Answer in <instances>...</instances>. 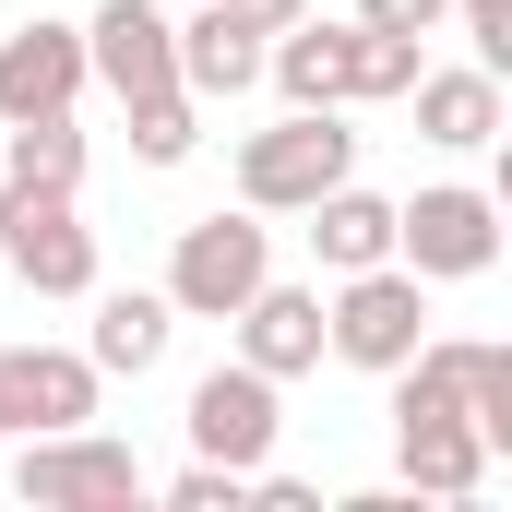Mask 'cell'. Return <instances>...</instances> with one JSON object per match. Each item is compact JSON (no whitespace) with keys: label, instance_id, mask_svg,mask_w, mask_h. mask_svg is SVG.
I'll list each match as a JSON object with an SVG mask.
<instances>
[{"label":"cell","instance_id":"obj_1","mask_svg":"<svg viewBox=\"0 0 512 512\" xmlns=\"http://www.w3.org/2000/svg\"><path fill=\"white\" fill-rule=\"evenodd\" d=\"M334 179H358L346 108H286L274 131L239 143V203H251V215H298V203H322Z\"/></svg>","mask_w":512,"mask_h":512},{"label":"cell","instance_id":"obj_2","mask_svg":"<svg viewBox=\"0 0 512 512\" xmlns=\"http://www.w3.org/2000/svg\"><path fill=\"white\" fill-rule=\"evenodd\" d=\"M12 489H24V512H131L155 477L108 429H24L12 441Z\"/></svg>","mask_w":512,"mask_h":512},{"label":"cell","instance_id":"obj_3","mask_svg":"<svg viewBox=\"0 0 512 512\" xmlns=\"http://www.w3.org/2000/svg\"><path fill=\"white\" fill-rule=\"evenodd\" d=\"M393 262H405L417 286H465V274H489V262H501V191H477V179H429V191H405V203H393Z\"/></svg>","mask_w":512,"mask_h":512},{"label":"cell","instance_id":"obj_4","mask_svg":"<svg viewBox=\"0 0 512 512\" xmlns=\"http://www.w3.org/2000/svg\"><path fill=\"white\" fill-rule=\"evenodd\" d=\"M417 334H429V286L405 274V262H358V274H334V298H322V358H346V370H405L417 358Z\"/></svg>","mask_w":512,"mask_h":512},{"label":"cell","instance_id":"obj_5","mask_svg":"<svg viewBox=\"0 0 512 512\" xmlns=\"http://www.w3.org/2000/svg\"><path fill=\"white\" fill-rule=\"evenodd\" d=\"M262 274H274V215H251V203L239 215H191L179 251H167V310L179 322H227Z\"/></svg>","mask_w":512,"mask_h":512},{"label":"cell","instance_id":"obj_6","mask_svg":"<svg viewBox=\"0 0 512 512\" xmlns=\"http://www.w3.org/2000/svg\"><path fill=\"white\" fill-rule=\"evenodd\" d=\"M0 262L36 298H96V227H84V203L36 191V179H0Z\"/></svg>","mask_w":512,"mask_h":512},{"label":"cell","instance_id":"obj_7","mask_svg":"<svg viewBox=\"0 0 512 512\" xmlns=\"http://www.w3.org/2000/svg\"><path fill=\"white\" fill-rule=\"evenodd\" d=\"M274 393H286V382H262L251 358H215V370L191 382V417H179V429H191V453H203V465H239V477L274 465V429H286V417H274Z\"/></svg>","mask_w":512,"mask_h":512},{"label":"cell","instance_id":"obj_8","mask_svg":"<svg viewBox=\"0 0 512 512\" xmlns=\"http://www.w3.org/2000/svg\"><path fill=\"white\" fill-rule=\"evenodd\" d=\"M96 393H108V370H96L84 346H0L12 441H24V429H96Z\"/></svg>","mask_w":512,"mask_h":512},{"label":"cell","instance_id":"obj_9","mask_svg":"<svg viewBox=\"0 0 512 512\" xmlns=\"http://www.w3.org/2000/svg\"><path fill=\"white\" fill-rule=\"evenodd\" d=\"M84 72L108 84V96H155V84H179V24L155 12V0H96V24H84Z\"/></svg>","mask_w":512,"mask_h":512},{"label":"cell","instance_id":"obj_10","mask_svg":"<svg viewBox=\"0 0 512 512\" xmlns=\"http://www.w3.org/2000/svg\"><path fill=\"white\" fill-rule=\"evenodd\" d=\"M393 465H405L417 501H477L501 453H489V429L465 405H429V417H393Z\"/></svg>","mask_w":512,"mask_h":512},{"label":"cell","instance_id":"obj_11","mask_svg":"<svg viewBox=\"0 0 512 512\" xmlns=\"http://www.w3.org/2000/svg\"><path fill=\"white\" fill-rule=\"evenodd\" d=\"M346 72H358V12H346V24L298 12V24L262 36V84H274L286 108H346Z\"/></svg>","mask_w":512,"mask_h":512},{"label":"cell","instance_id":"obj_12","mask_svg":"<svg viewBox=\"0 0 512 512\" xmlns=\"http://www.w3.org/2000/svg\"><path fill=\"white\" fill-rule=\"evenodd\" d=\"M96 72H84V24H24V36H0V120H48V108H72Z\"/></svg>","mask_w":512,"mask_h":512},{"label":"cell","instance_id":"obj_13","mask_svg":"<svg viewBox=\"0 0 512 512\" xmlns=\"http://www.w3.org/2000/svg\"><path fill=\"white\" fill-rule=\"evenodd\" d=\"M227 322H239V358H251L262 382H298V370H322V286H274V274H262V286L227 310Z\"/></svg>","mask_w":512,"mask_h":512},{"label":"cell","instance_id":"obj_14","mask_svg":"<svg viewBox=\"0 0 512 512\" xmlns=\"http://www.w3.org/2000/svg\"><path fill=\"white\" fill-rule=\"evenodd\" d=\"M179 84H191L203 108H227V96L262 84V24L239 0H191V24H179Z\"/></svg>","mask_w":512,"mask_h":512},{"label":"cell","instance_id":"obj_15","mask_svg":"<svg viewBox=\"0 0 512 512\" xmlns=\"http://www.w3.org/2000/svg\"><path fill=\"white\" fill-rule=\"evenodd\" d=\"M417 143H441V155H489L501 143V72H477V60H453V72H429L417 60Z\"/></svg>","mask_w":512,"mask_h":512},{"label":"cell","instance_id":"obj_16","mask_svg":"<svg viewBox=\"0 0 512 512\" xmlns=\"http://www.w3.org/2000/svg\"><path fill=\"white\" fill-rule=\"evenodd\" d=\"M167 334H179L167 286H96V334H84V358H96L108 382H143V370L167 358Z\"/></svg>","mask_w":512,"mask_h":512},{"label":"cell","instance_id":"obj_17","mask_svg":"<svg viewBox=\"0 0 512 512\" xmlns=\"http://www.w3.org/2000/svg\"><path fill=\"white\" fill-rule=\"evenodd\" d=\"M298 215H310V262H322V274L393 262V203H382V191H358V179H334V191L298 203Z\"/></svg>","mask_w":512,"mask_h":512},{"label":"cell","instance_id":"obj_18","mask_svg":"<svg viewBox=\"0 0 512 512\" xmlns=\"http://www.w3.org/2000/svg\"><path fill=\"white\" fill-rule=\"evenodd\" d=\"M0 179H36V191H84V131L72 108H48V120H0Z\"/></svg>","mask_w":512,"mask_h":512},{"label":"cell","instance_id":"obj_19","mask_svg":"<svg viewBox=\"0 0 512 512\" xmlns=\"http://www.w3.org/2000/svg\"><path fill=\"white\" fill-rule=\"evenodd\" d=\"M131 155H143V167H191V155H203V96H191V84L131 96Z\"/></svg>","mask_w":512,"mask_h":512},{"label":"cell","instance_id":"obj_20","mask_svg":"<svg viewBox=\"0 0 512 512\" xmlns=\"http://www.w3.org/2000/svg\"><path fill=\"white\" fill-rule=\"evenodd\" d=\"M417 60H429V36H382V24H358V72H346V108H382L417 84Z\"/></svg>","mask_w":512,"mask_h":512},{"label":"cell","instance_id":"obj_21","mask_svg":"<svg viewBox=\"0 0 512 512\" xmlns=\"http://www.w3.org/2000/svg\"><path fill=\"white\" fill-rule=\"evenodd\" d=\"M143 501H167V512H239V501H251V477H239V465H203V453H191V465H179L167 489H143Z\"/></svg>","mask_w":512,"mask_h":512},{"label":"cell","instance_id":"obj_22","mask_svg":"<svg viewBox=\"0 0 512 512\" xmlns=\"http://www.w3.org/2000/svg\"><path fill=\"white\" fill-rule=\"evenodd\" d=\"M441 24H465V48H477V72H512V0H453Z\"/></svg>","mask_w":512,"mask_h":512},{"label":"cell","instance_id":"obj_23","mask_svg":"<svg viewBox=\"0 0 512 512\" xmlns=\"http://www.w3.org/2000/svg\"><path fill=\"white\" fill-rule=\"evenodd\" d=\"M453 0H358V24H382V36H429Z\"/></svg>","mask_w":512,"mask_h":512},{"label":"cell","instance_id":"obj_24","mask_svg":"<svg viewBox=\"0 0 512 512\" xmlns=\"http://www.w3.org/2000/svg\"><path fill=\"white\" fill-rule=\"evenodd\" d=\"M239 12H251L262 36H274V24H298V12H310V0H239Z\"/></svg>","mask_w":512,"mask_h":512},{"label":"cell","instance_id":"obj_25","mask_svg":"<svg viewBox=\"0 0 512 512\" xmlns=\"http://www.w3.org/2000/svg\"><path fill=\"white\" fill-rule=\"evenodd\" d=\"M0 453H12V405H0Z\"/></svg>","mask_w":512,"mask_h":512}]
</instances>
